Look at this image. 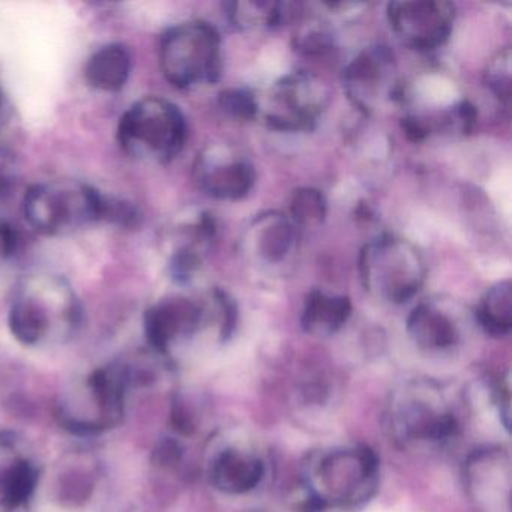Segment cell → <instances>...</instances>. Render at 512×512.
Segmentation results:
<instances>
[{"label": "cell", "mask_w": 512, "mask_h": 512, "mask_svg": "<svg viewBox=\"0 0 512 512\" xmlns=\"http://www.w3.org/2000/svg\"><path fill=\"white\" fill-rule=\"evenodd\" d=\"M128 374L121 367H101L76 380L62 395L59 418L68 430L94 434L121 422L127 400Z\"/></svg>", "instance_id": "7"}, {"label": "cell", "mask_w": 512, "mask_h": 512, "mask_svg": "<svg viewBox=\"0 0 512 512\" xmlns=\"http://www.w3.org/2000/svg\"><path fill=\"white\" fill-rule=\"evenodd\" d=\"M359 274L374 298L403 304L424 286L427 268L415 245L398 236L383 235L362 248Z\"/></svg>", "instance_id": "8"}, {"label": "cell", "mask_w": 512, "mask_h": 512, "mask_svg": "<svg viewBox=\"0 0 512 512\" xmlns=\"http://www.w3.org/2000/svg\"><path fill=\"white\" fill-rule=\"evenodd\" d=\"M488 91L497 98L500 104L509 107L511 103V50H499L487 62L484 73Z\"/></svg>", "instance_id": "24"}, {"label": "cell", "mask_w": 512, "mask_h": 512, "mask_svg": "<svg viewBox=\"0 0 512 512\" xmlns=\"http://www.w3.org/2000/svg\"><path fill=\"white\" fill-rule=\"evenodd\" d=\"M343 83L349 100L364 112H374L400 97L397 67L388 47L362 49L343 71Z\"/></svg>", "instance_id": "12"}, {"label": "cell", "mask_w": 512, "mask_h": 512, "mask_svg": "<svg viewBox=\"0 0 512 512\" xmlns=\"http://www.w3.org/2000/svg\"><path fill=\"white\" fill-rule=\"evenodd\" d=\"M511 458L500 448L478 449L464 464L467 494L481 511H509Z\"/></svg>", "instance_id": "14"}, {"label": "cell", "mask_w": 512, "mask_h": 512, "mask_svg": "<svg viewBox=\"0 0 512 512\" xmlns=\"http://www.w3.org/2000/svg\"><path fill=\"white\" fill-rule=\"evenodd\" d=\"M116 136L124 154L133 160L169 164L187 142V121L172 101L145 97L121 116Z\"/></svg>", "instance_id": "3"}, {"label": "cell", "mask_w": 512, "mask_h": 512, "mask_svg": "<svg viewBox=\"0 0 512 512\" xmlns=\"http://www.w3.org/2000/svg\"><path fill=\"white\" fill-rule=\"evenodd\" d=\"M220 106L224 112L238 119H254L259 113L256 95L244 89H230L223 92L220 97Z\"/></svg>", "instance_id": "26"}, {"label": "cell", "mask_w": 512, "mask_h": 512, "mask_svg": "<svg viewBox=\"0 0 512 512\" xmlns=\"http://www.w3.org/2000/svg\"><path fill=\"white\" fill-rule=\"evenodd\" d=\"M131 70L130 50L121 43L106 44L86 62L85 79L95 91L118 94L127 86Z\"/></svg>", "instance_id": "18"}, {"label": "cell", "mask_w": 512, "mask_h": 512, "mask_svg": "<svg viewBox=\"0 0 512 512\" xmlns=\"http://www.w3.org/2000/svg\"><path fill=\"white\" fill-rule=\"evenodd\" d=\"M5 109H7V100H5L4 91L0 88V128H2V122L5 119Z\"/></svg>", "instance_id": "28"}, {"label": "cell", "mask_w": 512, "mask_h": 512, "mask_svg": "<svg viewBox=\"0 0 512 512\" xmlns=\"http://www.w3.org/2000/svg\"><path fill=\"white\" fill-rule=\"evenodd\" d=\"M410 340L427 352L451 349L460 341L457 320L434 302H422L407 319Z\"/></svg>", "instance_id": "16"}, {"label": "cell", "mask_w": 512, "mask_h": 512, "mask_svg": "<svg viewBox=\"0 0 512 512\" xmlns=\"http://www.w3.org/2000/svg\"><path fill=\"white\" fill-rule=\"evenodd\" d=\"M476 319L487 334L493 337L508 335L512 328V284L499 281L482 296Z\"/></svg>", "instance_id": "22"}, {"label": "cell", "mask_w": 512, "mask_h": 512, "mask_svg": "<svg viewBox=\"0 0 512 512\" xmlns=\"http://www.w3.org/2000/svg\"><path fill=\"white\" fill-rule=\"evenodd\" d=\"M296 47L307 55H322L332 47V34L322 22H310L296 35Z\"/></svg>", "instance_id": "25"}, {"label": "cell", "mask_w": 512, "mask_h": 512, "mask_svg": "<svg viewBox=\"0 0 512 512\" xmlns=\"http://www.w3.org/2000/svg\"><path fill=\"white\" fill-rule=\"evenodd\" d=\"M352 314L349 298L314 290L308 295L302 311V328L314 337L337 334Z\"/></svg>", "instance_id": "19"}, {"label": "cell", "mask_w": 512, "mask_h": 512, "mask_svg": "<svg viewBox=\"0 0 512 512\" xmlns=\"http://www.w3.org/2000/svg\"><path fill=\"white\" fill-rule=\"evenodd\" d=\"M158 59L163 76L175 88L214 85L223 68L220 34L203 20L179 23L161 38Z\"/></svg>", "instance_id": "6"}, {"label": "cell", "mask_w": 512, "mask_h": 512, "mask_svg": "<svg viewBox=\"0 0 512 512\" xmlns=\"http://www.w3.org/2000/svg\"><path fill=\"white\" fill-rule=\"evenodd\" d=\"M83 310L73 286L52 272L23 275L8 313L11 334L28 347H49L70 340Z\"/></svg>", "instance_id": "1"}, {"label": "cell", "mask_w": 512, "mask_h": 512, "mask_svg": "<svg viewBox=\"0 0 512 512\" xmlns=\"http://www.w3.org/2000/svg\"><path fill=\"white\" fill-rule=\"evenodd\" d=\"M389 428L398 445L427 448L443 445L458 431L451 400L433 380H416L395 394Z\"/></svg>", "instance_id": "5"}, {"label": "cell", "mask_w": 512, "mask_h": 512, "mask_svg": "<svg viewBox=\"0 0 512 512\" xmlns=\"http://www.w3.org/2000/svg\"><path fill=\"white\" fill-rule=\"evenodd\" d=\"M298 5L287 2H232L227 16L235 28L245 32L268 31L292 19Z\"/></svg>", "instance_id": "20"}, {"label": "cell", "mask_w": 512, "mask_h": 512, "mask_svg": "<svg viewBox=\"0 0 512 512\" xmlns=\"http://www.w3.org/2000/svg\"><path fill=\"white\" fill-rule=\"evenodd\" d=\"M379 484V461L365 446H346L323 454L308 470L313 505L352 509L370 500Z\"/></svg>", "instance_id": "4"}, {"label": "cell", "mask_w": 512, "mask_h": 512, "mask_svg": "<svg viewBox=\"0 0 512 512\" xmlns=\"http://www.w3.org/2000/svg\"><path fill=\"white\" fill-rule=\"evenodd\" d=\"M328 103L325 83L307 71H293L278 79L263 100L257 118L272 130L302 133L313 130Z\"/></svg>", "instance_id": "9"}, {"label": "cell", "mask_w": 512, "mask_h": 512, "mask_svg": "<svg viewBox=\"0 0 512 512\" xmlns=\"http://www.w3.org/2000/svg\"><path fill=\"white\" fill-rule=\"evenodd\" d=\"M17 250L16 230L4 218H0V262L10 259Z\"/></svg>", "instance_id": "27"}, {"label": "cell", "mask_w": 512, "mask_h": 512, "mask_svg": "<svg viewBox=\"0 0 512 512\" xmlns=\"http://www.w3.org/2000/svg\"><path fill=\"white\" fill-rule=\"evenodd\" d=\"M280 512H311V511H308V509H299V508H293V509H284V511H280Z\"/></svg>", "instance_id": "29"}, {"label": "cell", "mask_w": 512, "mask_h": 512, "mask_svg": "<svg viewBox=\"0 0 512 512\" xmlns=\"http://www.w3.org/2000/svg\"><path fill=\"white\" fill-rule=\"evenodd\" d=\"M388 20L401 43L419 52L439 49L448 41L455 7L446 0H403L388 5Z\"/></svg>", "instance_id": "11"}, {"label": "cell", "mask_w": 512, "mask_h": 512, "mask_svg": "<svg viewBox=\"0 0 512 512\" xmlns=\"http://www.w3.org/2000/svg\"><path fill=\"white\" fill-rule=\"evenodd\" d=\"M214 305L188 295H167L152 304L145 314V334L155 352L175 356L190 344L208 323Z\"/></svg>", "instance_id": "10"}, {"label": "cell", "mask_w": 512, "mask_h": 512, "mask_svg": "<svg viewBox=\"0 0 512 512\" xmlns=\"http://www.w3.org/2000/svg\"><path fill=\"white\" fill-rule=\"evenodd\" d=\"M295 244V224L281 212H265L251 223L247 233L248 250L275 265L283 262Z\"/></svg>", "instance_id": "17"}, {"label": "cell", "mask_w": 512, "mask_h": 512, "mask_svg": "<svg viewBox=\"0 0 512 512\" xmlns=\"http://www.w3.org/2000/svg\"><path fill=\"white\" fill-rule=\"evenodd\" d=\"M38 473L26 458L5 452L0 460V503L8 508L23 505L37 487Z\"/></svg>", "instance_id": "21"}, {"label": "cell", "mask_w": 512, "mask_h": 512, "mask_svg": "<svg viewBox=\"0 0 512 512\" xmlns=\"http://www.w3.org/2000/svg\"><path fill=\"white\" fill-rule=\"evenodd\" d=\"M211 482L218 491L230 496L250 493L265 476V463L259 455L229 448L212 461Z\"/></svg>", "instance_id": "15"}, {"label": "cell", "mask_w": 512, "mask_h": 512, "mask_svg": "<svg viewBox=\"0 0 512 512\" xmlns=\"http://www.w3.org/2000/svg\"><path fill=\"white\" fill-rule=\"evenodd\" d=\"M22 206L29 226L50 238L71 235L106 217V196L76 179L38 182L28 188Z\"/></svg>", "instance_id": "2"}, {"label": "cell", "mask_w": 512, "mask_h": 512, "mask_svg": "<svg viewBox=\"0 0 512 512\" xmlns=\"http://www.w3.org/2000/svg\"><path fill=\"white\" fill-rule=\"evenodd\" d=\"M197 187L217 200H239L253 190L256 170L247 158L229 146L214 145L203 149L193 164Z\"/></svg>", "instance_id": "13"}, {"label": "cell", "mask_w": 512, "mask_h": 512, "mask_svg": "<svg viewBox=\"0 0 512 512\" xmlns=\"http://www.w3.org/2000/svg\"><path fill=\"white\" fill-rule=\"evenodd\" d=\"M326 217V200L320 191L302 188L293 194L290 220L295 226L316 227Z\"/></svg>", "instance_id": "23"}]
</instances>
